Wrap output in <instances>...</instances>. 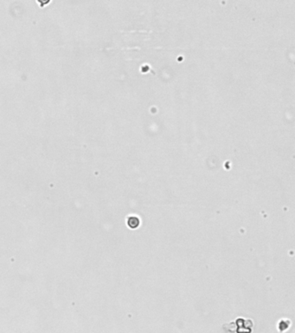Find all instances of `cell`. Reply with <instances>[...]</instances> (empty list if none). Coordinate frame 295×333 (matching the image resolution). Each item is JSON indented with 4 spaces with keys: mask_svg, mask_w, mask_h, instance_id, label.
I'll use <instances>...</instances> for the list:
<instances>
[{
    "mask_svg": "<svg viewBox=\"0 0 295 333\" xmlns=\"http://www.w3.org/2000/svg\"><path fill=\"white\" fill-rule=\"evenodd\" d=\"M139 223H140L139 219L136 216H130L127 219V226L132 229L138 228L139 226Z\"/></svg>",
    "mask_w": 295,
    "mask_h": 333,
    "instance_id": "6da1fadb",
    "label": "cell"
}]
</instances>
